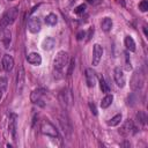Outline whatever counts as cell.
Listing matches in <instances>:
<instances>
[{"mask_svg":"<svg viewBox=\"0 0 148 148\" xmlns=\"http://www.w3.org/2000/svg\"><path fill=\"white\" fill-rule=\"evenodd\" d=\"M89 108H90L91 112H92V113L96 116V114H97V109H96V105H95L92 102H90V103H89Z\"/></svg>","mask_w":148,"mask_h":148,"instance_id":"29","label":"cell"},{"mask_svg":"<svg viewBox=\"0 0 148 148\" xmlns=\"http://www.w3.org/2000/svg\"><path fill=\"white\" fill-rule=\"evenodd\" d=\"M143 31H145V35H146V36H148V32H147V29H146V27H143Z\"/></svg>","mask_w":148,"mask_h":148,"instance_id":"33","label":"cell"},{"mask_svg":"<svg viewBox=\"0 0 148 148\" xmlns=\"http://www.w3.org/2000/svg\"><path fill=\"white\" fill-rule=\"evenodd\" d=\"M112 101H113V95H111V94L105 95V96L102 98V101H101V108H102V109H106L108 106L111 105Z\"/></svg>","mask_w":148,"mask_h":148,"instance_id":"18","label":"cell"},{"mask_svg":"<svg viewBox=\"0 0 148 148\" xmlns=\"http://www.w3.org/2000/svg\"><path fill=\"white\" fill-rule=\"evenodd\" d=\"M17 15H18V9H17L16 7H13V8L8 9V10L2 15V17H1V20H0V27H1V29L7 28L8 25L13 24V23L15 22L16 17H17Z\"/></svg>","mask_w":148,"mask_h":148,"instance_id":"2","label":"cell"},{"mask_svg":"<svg viewBox=\"0 0 148 148\" xmlns=\"http://www.w3.org/2000/svg\"><path fill=\"white\" fill-rule=\"evenodd\" d=\"M124 44H125V46H126L127 50H130V51H132V52L135 51V42H134V39H133L131 36H126V37H125Z\"/></svg>","mask_w":148,"mask_h":148,"instance_id":"19","label":"cell"},{"mask_svg":"<svg viewBox=\"0 0 148 148\" xmlns=\"http://www.w3.org/2000/svg\"><path fill=\"white\" fill-rule=\"evenodd\" d=\"M99 88H101L102 92H105V94L110 92V87H109V84L106 83V81L103 77L99 79Z\"/></svg>","mask_w":148,"mask_h":148,"instance_id":"23","label":"cell"},{"mask_svg":"<svg viewBox=\"0 0 148 148\" xmlns=\"http://www.w3.org/2000/svg\"><path fill=\"white\" fill-rule=\"evenodd\" d=\"M84 36H86V32H84L83 30H82V31H79L77 35H76V39H77V40H81Z\"/></svg>","mask_w":148,"mask_h":148,"instance_id":"30","label":"cell"},{"mask_svg":"<svg viewBox=\"0 0 148 148\" xmlns=\"http://www.w3.org/2000/svg\"><path fill=\"white\" fill-rule=\"evenodd\" d=\"M139 9L141 12H147L148 10V1L147 0H142L140 3H139Z\"/></svg>","mask_w":148,"mask_h":148,"instance_id":"27","label":"cell"},{"mask_svg":"<svg viewBox=\"0 0 148 148\" xmlns=\"http://www.w3.org/2000/svg\"><path fill=\"white\" fill-rule=\"evenodd\" d=\"M45 22H46V24H49V25H56L57 22H58V17H57L56 14L50 13L49 15H46V17H45Z\"/></svg>","mask_w":148,"mask_h":148,"instance_id":"21","label":"cell"},{"mask_svg":"<svg viewBox=\"0 0 148 148\" xmlns=\"http://www.w3.org/2000/svg\"><path fill=\"white\" fill-rule=\"evenodd\" d=\"M8 128H9V131H10V133H12L13 138H15V128H16V126H15V119H12V120L9 121Z\"/></svg>","mask_w":148,"mask_h":148,"instance_id":"26","label":"cell"},{"mask_svg":"<svg viewBox=\"0 0 148 148\" xmlns=\"http://www.w3.org/2000/svg\"><path fill=\"white\" fill-rule=\"evenodd\" d=\"M69 60H71V57L69 54L66 52V51H59L53 60V66H54V69L57 71H62L64 68H66L69 64Z\"/></svg>","mask_w":148,"mask_h":148,"instance_id":"1","label":"cell"},{"mask_svg":"<svg viewBox=\"0 0 148 148\" xmlns=\"http://www.w3.org/2000/svg\"><path fill=\"white\" fill-rule=\"evenodd\" d=\"M40 28H42V22H40L39 17H31L28 21V29L30 32L36 34L40 30Z\"/></svg>","mask_w":148,"mask_h":148,"instance_id":"6","label":"cell"},{"mask_svg":"<svg viewBox=\"0 0 148 148\" xmlns=\"http://www.w3.org/2000/svg\"><path fill=\"white\" fill-rule=\"evenodd\" d=\"M1 66H2L3 71L10 72V71L13 69V67H14V59H13V57L9 56V54H5V56L2 57Z\"/></svg>","mask_w":148,"mask_h":148,"instance_id":"8","label":"cell"},{"mask_svg":"<svg viewBox=\"0 0 148 148\" xmlns=\"http://www.w3.org/2000/svg\"><path fill=\"white\" fill-rule=\"evenodd\" d=\"M121 118H123V116H121L120 113H119V114H116L114 117H112V118L108 121V125H109V126H117V125L120 124Z\"/></svg>","mask_w":148,"mask_h":148,"instance_id":"22","label":"cell"},{"mask_svg":"<svg viewBox=\"0 0 148 148\" xmlns=\"http://www.w3.org/2000/svg\"><path fill=\"white\" fill-rule=\"evenodd\" d=\"M92 34H94V28H90V29H89V32H88V36H87V37H88L87 40H89V39L91 38V35H92Z\"/></svg>","mask_w":148,"mask_h":148,"instance_id":"31","label":"cell"},{"mask_svg":"<svg viewBox=\"0 0 148 148\" xmlns=\"http://www.w3.org/2000/svg\"><path fill=\"white\" fill-rule=\"evenodd\" d=\"M24 79H25L24 68H23V66H21V67L18 68V72H17V90H18V92H21L22 89H23V86H24Z\"/></svg>","mask_w":148,"mask_h":148,"instance_id":"14","label":"cell"},{"mask_svg":"<svg viewBox=\"0 0 148 148\" xmlns=\"http://www.w3.org/2000/svg\"><path fill=\"white\" fill-rule=\"evenodd\" d=\"M59 99L61 102V104H64L65 106H68L72 102V96H71V92L67 90V89H62L59 94Z\"/></svg>","mask_w":148,"mask_h":148,"instance_id":"11","label":"cell"},{"mask_svg":"<svg viewBox=\"0 0 148 148\" xmlns=\"http://www.w3.org/2000/svg\"><path fill=\"white\" fill-rule=\"evenodd\" d=\"M84 75H86V82H87V86H88V87H95L96 81H97L96 73H95L91 68H87Z\"/></svg>","mask_w":148,"mask_h":148,"instance_id":"9","label":"cell"},{"mask_svg":"<svg viewBox=\"0 0 148 148\" xmlns=\"http://www.w3.org/2000/svg\"><path fill=\"white\" fill-rule=\"evenodd\" d=\"M59 123H60V125H61V127H62L64 133L67 134V135H69V133H71V126H69L68 120L65 119L64 117H60V118H59Z\"/></svg>","mask_w":148,"mask_h":148,"instance_id":"20","label":"cell"},{"mask_svg":"<svg viewBox=\"0 0 148 148\" xmlns=\"http://www.w3.org/2000/svg\"><path fill=\"white\" fill-rule=\"evenodd\" d=\"M89 3H91V5H98L99 2H101V0H87Z\"/></svg>","mask_w":148,"mask_h":148,"instance_id":"32","label":"cell"},{"mask_svg":"<svg viewBox=\"0 0 148 148\" xmlns=\"http://www.w3.org/2000/svg\"><path fill=\"white\" fill-rule=\"evenodd\" d=\"M132 130H134V125H133V121L132 120H126L124 124H123V126L120 127V130H119V133L121 134V135H124V136H127L131 132H132Z\"/></svg>","mask_w":148,"mask_h":148,"instance_id":"12","label":"cell"},{"mask_svg":"<svg viewBox=\"0 0 148 148\" xmlns=\"http://www.w3.org/2000/svg\"><path fill=\"white\" fill-rule=\"evenodd\" d=\"M27 60H28L29 64L35 65V66H38V65L42 64V57H40V54L37 53V52H31V53H29V54L27 56Z\"/></svg>","mask_w":148,"mask_h":148,"instance_id":"13","label":"cell"},{"mask_svg":"<svg viewBox=\"0 0 148 148\" xmlns=\"http://www.w3.org/2000/svg\"><path fill=\"white\" fill-rule=\"evenodd\" d=\"M8 1H14V0H8Z\"/></svg>","mask_w":148,"mask_h":148,"instance_id":"36","label":"cell"},{"mask_svg":"<svg viewBox=\"0 0 148 148\" xmlns=\"http://www.w3.org/2000/svg\"><path fill=\"white\" fill-rule=\"evenodd\" d=\"M43 95H44V89H40V88L35 89V90L31 92V95H30V99H31L32 103H40ZM40 105H43V104L40 103Z\"/></svg>","mask_w":148,"mask_h":148,"instance_id":"15","label":"cell"},{"mask_svg":"<svg viewBox=\"0 0 148 148\" xmlns=\"http://www.w3.org/2000/svg\"><path fill=\"white\" fill-rule=\"evenodd\" d=\"M102 56H103V47L99 44H95L92 50V66H97L99 64Z\"/></svg>","mask_w":148,"mask_h":148,"instance_id":"7","label":"cell"},{"mask_svg":"<svg viewBox=\"0 0 148 148\" xmlns=\"http://www.w3.org/2000/svg\"><path fill=\"white\" fill-rule=\"evenodd\" d=\"M74 65H75V60H74V59H71V60H69V64H68V66H69V69H68V75H71V74H72V71H73Z\"/></svg>","mask_w":148,"mask_h":148,"instance_id":"28","label":"cell"},{"mask_svg":"<svg viewBox=\"0 0 148 148\" xmlns=\"http://www.w3.org/2000/svg\"><path fill=\"white\" fill-rule=\"evenodd\" d=\"M86 12V5L84 3H81V5H79L75 9H74V13L75 14H77V15H80V14H83Z\"/></svg>","mask_w":148,"mask_h":148,"instance_id":"25","label":"cell"},{"mask_svg":"<svg viewBox=\"0 0 148 148\" xmlns=\"http://www.w3.org/2000/svg\"><path fill=\"white\" fill-rule=\"evenodd\" d=\"M40 131L44 135L46 136H51V138H58L59 136V133L57 131V128L54 127V125H52L50 121L45 120L42 123V126H40Z\"/></svg>","mask_w":148,"mask_h":148,"instance_id":"4","label":"cell"},{"mask_svg":"<svg viewBox=\"0 0 148 148\" xmlns=\"http://www.w3.org/2000/svg\"><path fill=\"white\" fill-rule=\"evenodd\" d=\"M145 84V75L141 71H135L131 77V81H130V86L132 88V90L134 91H138L140 89H142Z\"/></svg>","mask_w":148,"mask_h":148,"instance_id":"3","label":"cell"},{"mask_svg":"<svg viewBox=\"0 0 148 148\" xmlns=\"http://www.w3.org/2000/svg\"><path fill=\"white\" fill-rule=\"evenodd\" d=\"M69 1H71V2H72V3H73V2H75V1H76V0H69Z\"/></svg>","mask_w":148,"mask_h":148,"instance_id":"35","label":"cell"},{"mask_svg":"<svg viewBox=\"0 0 148 148\" xmlns=\"http://www.w3.org/2000/svg\"><path fill=\"white\" fill-rule=\"evenodd\" d=\"M54 45H56V40H54L53 37H46V38L43 40V43H42L43 49H44V50H47V51L52 50V49L54 47Z\"/></svg>","mask_w":148,"mask_h":148,"instance_id":"16","label":"cell"},{"mask_svg":"<svg viewBox=\"0 0 148 148\" xmlns=\"http://www.w3.org/2000/svg\"><path fill=\"white\" fill-rule=\"evenodd\" d=\"M101 28H102V30L105 31V32L110 31L111 28H112V20H111L110 17H104L103 21L101 22Z\"/></svg>","mask_w":148,"mask_h":148,"instance_id":"17","label":"cell"},{"mask_svg":"<svg viewBox=\"0 0 148 148\" xmlns=\"http://www.w3.org/2000/svg\"><path fill=\"white\" fill-rule=\"evenodd\" d=\"M113 77H114V81H116V83H117L118 87L123 88L125 86V82H126L125 74H124V72H123V69L120 67H116L114 68V71H113Z\"/></svg>","mask_w":148,"mask_h":148,"instance_id":"5","label":"cell"},{"mask_svg":"<svg viewBox=\"0 0 148 148\" xmlns=\"http://www.w3.org/2000/svg\"><path fill=\"white\" fill-rule=\"evenodd\" d=\"M10 40H12V32H10V30L7 29V28H3L2 32H1V43L3 44V46L6 49L9 47Z\"/></svg>","mask_w":148,"mask_h":148,"instance_id":"10","label":"cell"},{"mask_svg":"<svg viewBox=\"0 0 148 148\" xmlns=\"http://www.w3.org/2000/svg\"><path fill=\"white\" fill-rule=\"evenodd\" d=\"M136 119L141 124V125H145L146 124V120H147V117H146V113L143 111H139L136 113Z\"/></svg>","mask_w":148,"mask_h":148,"instance_id":"24","label":"cell"},{"mask_svg":"<svg viewBox=\"0 0 148 148\" xmlns=\"http://www.w3.org/2000/svg\"><path fill=\"white\" fill-rule=\"evenodd\" d=\"M1 97H2V89H0V99H1Z\"/></svg>","mask_w":148,"mask_h":148,"instance_id":"34","label":"cell"}]
</instances>
